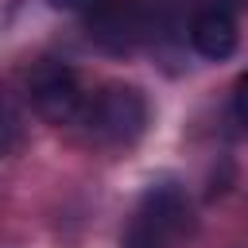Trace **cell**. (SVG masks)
Masks as SVG:
<instances>
[{"instance_id": "obj_4", "label": "cell", "mask_w": 248, "mask_h": 248, "mask_svg": "<svg viewBox=\"0 0 248 248\" xmlns=\"http://www.w3.org/2000/svg\"><path fill=\"white\" fill-rule=\"evenodd\" d=\"M151 35V8L140 0H105L93 8L89 19V39H97L108 50H132Z\"/></svg>"}, {"instance_id": "obj_1", "label": "cell", "mask_w": 248, "mask_h": 248, "mask_svg": "<svg viewBox=\"0 0 248 248\" xmlns=\"http://www.w3.org/2000/svg\"><path fill=\"white\" fill-rule=\"evenodd\" d=\"M186 225H190V205H186L182 190L170 182L147 186V194L140 198V205L128 217L124 248H174L182 240Z\"/></svg>"}, {"instance_id": "obj_3", "label": "cell", "mask_w": 248, "mask_h": 248, "mask_svg": "<svg viewBox=\"0 0 248 248\" xmlns=\"http://www.w3.org/2000/svg\"><path fill=\"white\" fill-rule=\"evenodd\" d=\"M27 93H31V105L39 108V116L50 124H70V120H81V112H85L81 81H78L74 66L58 62V58H43L27 74Z\"/></svg>"}, {"instance_id": "obj_2", "label": "cell", "mask_w": 248, "mask_h": 248, "mask_svg": "<svg viewBox=\"0 0 248 248\" xmlns=\"http://www.w3.org/2000/svg\"><path fill=\"white\" fill-rule=\"evenodd\" d=\"M81 120L108 143H132L147 124V101L136 85H105L93 101H85Z\"/></svg>"}, {"instance_id": "obj_5", "label": "cell", "mask_w": 248, "mask_h": 248, "mask_svg": "<svg viewBox=\"0 0 248 248\" xmlns=\"http://www.w3.org/2000/svg\"><path fill=\"white\" fill-rule=\"evenodd\" d=\"M190 43H194V50H198L202 58H209V62L229 58V54L236 50L232 12H229V8H217V4L202 8V12L194 16V23H190Z\"/></svg>"}, {"instance_id": "obj_8", "label": "cell", "mask_w": 248, "mask_h": 248, "mask_svg": "<svg viewBox=\"0 0 248 248\" xmlns=\"http://www.w3.org/2000/svg\"><path fill=\"white\" fill-rule=\"evenodd\" d=\"M54 8H62V12H93V8H101L105 0H50Z\"/></svg>"}, {"instance_id": "obj_6", "label": "cell", "mask_w": 248, "mask_h": 248, "mask_svg": "<svg viewBox=\"0 0 248 248\" xmlns=\"http://www.w3.org/2000/svg\"><path fill=\"white\" fill-rule=\"evenodd\" d=\"M16 143H19V112L8 101H0V155H8Z\"/></svg>"}, {"instance_id": "obj_7", "label": "cell", "mask_w": 248, "mask_h": 248, "mask_svg": "<svg viewBox=\"0 0 248 248\" xmlns=\"http://www.w3.org/2000/svg\"><path fill=\"white\" fill-rule=\"evenodd\" d=\"M232 112H236V120L248 128V74H240L236 85H232Z\"/></svg>"}]
</instances>
